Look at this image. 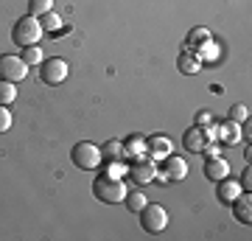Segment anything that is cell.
Returning a JSON list of instances; mask_svg holds the SVG:
<instances>
[{
	"mask_svg": "<svg viewBox=\"0 0 252 241\" xmlns=\"http://www.w3.org/2000/svg\"><path fill=\"white\" fill-rule=\"evenodd\" d=\"M42 23H39V17H31V14H26V17H20L17 23H14V28H11V42L20 45V48H26V45H36L39 39H42Z\"/></svg>",
	"mask_w": 252,
	"mask_h": 241,
	"instance_id": "cell-2",
	"label": "cell"
},
{
	"mask_svg": "<svg viewBox=\"0 0 252 241\" xmlns=\"http://www.w3.org/2000/svg\"><path fill=\"white\" fill-rule=\"evenodd\" d=\"M101 157L104 160H124V140H107L101 146Z\"/></svg>",
	"mask_w": 252,
	"mask_h": 241,
	"instance_id": "cell-20",
	"label": "cell"
},
{
	"mask_svg": "<svg viewBox=\"0 0 252 241\" xmlns=\"http://www.w3.org/2000/svg\"><path fill=\"white\" fill-rule=\"evenodd\" d=\"M205 177L213 179V182L230 177V163H227L221 154H219V157H207L205 160Z\"/></svg>",
	"mask_w": 252,
	"mask_h": 241,
	"instance_id": "cell-14",
	"label": "cell"
},
{
	"mask_svg": "<svg viewBox=\"0 0 252 241\" xmlns=\"http://www.w3.org/2000/svg\"><path fill=\"white\" fill-rule=\"evenodd\" d=\"M210 124H213V118H210V112H207V109L196 112V126H210Z\"/></svg>",
	"mask_w": 252,
	"mask_h": 241,
	"instance_id": "cell-28",
	"label": "cell"
},
{
	"mask_svg": "<svg viewBox=\"0 0 252 241\" xmlns=\"http://www.w3.org/2000/svg\"><path fill=\"white\" fill-rule=\"evenodd\" d=\"M20 59H23L28 68H39V65L45 62V56H42V48H39V45H26Z\"/></svg>",
	"mask_w": 252,
	"mask_h": 241,
	"instance_id": "cell-18",
	"label": "cell"
},
{
	"mask_svg": "<svg viewBox=\"0 0 252 241\" xmlns=\"http://www.w3.org/2000/svg\"><path fill=\"white\" fill-rule=\"evenodd\" d=\"M216 140L221 146H238L241 143V124L227 118L224 124H216Z\"/></svg>",
	"mask_w": 252,
	"mask_h": 241,
	"instance_id": "cell-11",
	"label": "cell"
},
{
	"mask_svg": "<svg viewBox=\"0 0 252 241\" xmlns=\"http://www.w3.org/2000/svg\"><path fill=\"white\" fill-rule=\"evenodd\" d=\"M233 213L241 224H252V197H250V191H247V197L238 194V199L233 202Z\"/></svg>",
	"mask_w": 252,
	"mask_h": 241,
	"instance_id": "cell-15",
	"label": "cell"
},
{
	"mask_svg": "<svg viewBox=\"0 0 252 241\" xmlns=\"http://www.w3.org/2000/svg\"><path fill=\"white\" fill-rule=\"evenodd\" d=\"M101 166H104V174L112 177V179H121L126 174V163L124 160H104Z\"/></svg>",
	"mask_w": 252,
	"mask_h": 241,
	"instance_id": "cell-23",
	"label": "cell"
},
{
	"mask_svg": "<svg viewBox=\"0 0 252 241\" xmlns=\"http://www.w3.org/2000/svg\"><path fill=\"white\" fill-rule=\"evenodd\" d=\"M67 73H70V65L64 62V59H59V56L45 59V62L39 65V79L45 81V84H51V87H59L67 79Z\"/></svg>",
	"mask_w": 252,
	"mask_h": 241,
	"instance_id": "cell-7",
	"label": "cell"
},
{
	"mask_svg": "<svg viewBox=\"0 0 252 241\" xmlns=\"http://www.w3.org/2000/svg\"><path fill=\"white\" fill-rule=\"evenodd\" d=\"M54 9V0H28V14L31 17H42Z\"/></svg>",
	"mask_w": 252,
	"mask_h": 241,
	"instance_id": "cell-24",
	"label": "cell"
},
{
	"mask_svg": "<svg viewBox=\"0 0 252 241\" xmlns=\"http://www.w3.org/2000/svg\"><path fill=\"white\" fill-rule=\"evenodd\" d=\"M230 121L247 124V121H250V107H247V104H233V107H230Z\"/></svg>",
	"mask_w": 252,
	"mask_h": 241,
	"instance_id": "cell-25",
	"label": "cell"
},
{
	"mask_svg": "<svg viewBox=\"0 0 252 241\" xmlns=\"http://www.w3.org/2000/svg\"><path fill=\"white\" fill-rule=\"evenodd\" d=\"M39 23H42V31H48V34H59V31H64L62 17H59L54 9L48 11V14H42V17H39Z\"/></svg>",
	"mask_w": 252,
	"mask_h": 241,
	"instance_id": "cell-19",
	"label": "cell"
},
{
	"mask_svg": "<svg viewBox=\"0 0 252 241\" xmlns=\"http://www.w3.org/2000/svg\"><path fill=\"white\" fill-rule=\"evenodd\" d=\"M146 152V138L143 135H129L124 140V160H129V157H137V154Z\"/></svg>",
	"mask_w": 252,
	"mask_h": 241,
	"instance_id": "cell-17",
	"label": "cell"
},
{
	"mask_svg": "<svg viewBox=\"0 0 252 241\" xmlns=\"http://www.w3.org/2000/svg\"><path fill=\"white\" fill-rule=\"evenodd\" d=\"M188 177V160L185 157H162V166L157 169V179H160L162 185H171V182H180V179Z\"/></svg>",
	"mask_w": 252,
	"mask_h": 241,
	"instance_id": "cell-6",
	"label": "cell"
},
{
	"mask_svg": "<svg viewBox=\"0 0 252 241\" xmlns=\"http://www.w3.org/2000/svg\"><path fill=\"white\" fill-rule=\"evenodd\" d=\"M14 99H17V84L0 79V107H9Z\"/></svg>",
	"mask_w": 252,
	"mask_h": 241,
	"instance_id": "cell-21",
	"label": "cell"
},
{
	"mask_svg": "<svg viewBox=\"0 0 252 241\" xmlns=\"http://www.w3.org/2000/svg\"><path fill=\"white\" fill-rule=\"evenodd\" d=\"M250 185H252V169L247 166V169H244V174H241V188H247V191H250Z\"/></svg>",
	"mask_w": 252,
	"mask_h": 241,
	"instance_id": "cell-29",
	"label": "cell"
},
{
	"mask_svg": "<svg viewBox=\"0 0 252 241\" xmlns=\"http://www.w3.org/2000/svg\"><path fill=\"white\" fill-rule=\"evenodd\" d=\"M137 216H140V227H143L146 233H152V236H157V233H162L165 227H168V213H165L162 205L146 202V207Z\"/></svg>",
	"mask_w": 252,
	"mask_h": 241,
	"instance_id": "cell-5",
	"label": "cell"
},
{
	"mask_svg": "<svg viewBox=\"0 0 252 241\" xmlns=\"http://www.w3.org/2000/svg\"><path fill=\"white\" fill-rule=\"evenodd\" d=\"M70 160H73V166L81 169V171L101 169V163H104V157H101V146H95V143H90V140H79L70 149Z\"/></svg>",
	"mask_w": 252,
	"mask_h": 241,
	"instance_id": "cell-3",
	"label": "cell"
},
{
	"mask_svg": "<svg viewBox=\"0 0 252 241\" xmlns=\"http://www.w3.org/2000/svg\"><path fill=\"white\" fill-rule=\"evenodd\" d=\"M124 202H126V207H129L132 213H140V210L146 207V202H149V199H146V194H140V191H129Z\"/></svg>",
	"mask_w": 252,
	"mask_h": 241,
	"instance_id": "cell-22",
	"label": "cell"
},
{
	"mask_svg": "<svg viewBox=\"0 0 252 241\" xmlns=\"http://www.w3.org/2000/svg\"><path fill=\"white\" fill-rule=\"evenodd\" d=\"M207 143H210V138H207L205 126H196V124H193L188 132L182 135V146H185V152H190V154H202Z\"/></svg>",
	"mask_w": 252,
	"mask_h": 241,
	"instance_id": "cell-10",
	"label": "cell"
},
{
	"mask_svg": "<svg viewBox=\"0 0 252 241\" xmlns=\"http://www.w3.org/2000/svg\"><path fill=\"white\" fill-rule=\"evenodd\" d=\"M26 76H28V65L23 62L20 56H14V54H0V79L20 84Z\"/></svg>",
	"mask_w": 252,
	"mask_h": 241,
	"instance_id": "cell-8",
	"label": "cell"
},
{
	"mask_svg": "<svg viewBox=\"0 0 252 241\" xmlns=\"http://www.w3.org/2000/svg\"><path fill=\"white\" fill-rule=\"evenodd\" d=\"M202 154H205V157H219V154H221V146H219L216 140H210L205 146V152H202Z\"/></svg>",
	"mask_w": 252,
	"mask_h": 241,
	"instance_id": "cell-27",
	"label": "cell"
},
{
	"mask_svg": "<svg viewBox=\"0 0 252 241\" xmlns=\"http://www.w3.org/2000/svg\"><path fill=\"white\" fill-rule=\"evenodd\" d=\"M146 154L154 157V160L168 157V154H171V140H168L165 135H152V138H146Z\"/></svg>",
	"mask_w": 252,
	"mask_h": 241,
	"instance_id": "cell-12",
	"label": "cell"
},
{
	"mask_svg": "<svg viewBox=\"0 0 252 241\" xmlns=\"http://www.w3.org/2000/svg\"><path fill=\"white\" fill-rule=\"evenodd\" d=\"M157 160L149 157V154H137V157H129V166H126V174L135 179L137 185H149V182H157Z\"/></svg>",
	"mask_w": 252,
	"mask_h": 241,
	"instance_id": "cell-4",
	"label": "cell"
},
{
	"mask_svg": "<svg viewBox=\"0 0 252 241\" xmlns=\"http://www.w3.org/2000/svg\"><path fill=\"white\" fill-rule=\"evenodd\" d=\"M202 59H199L196 54H190V51H182L180 59H177V68H180V73H185V76H193V73L202 70Z\"/></svg>",
	"mask_w": 252,
	"mask_h": 241,
	"instance_id": "cell-16",
	"label": "cell"
},
{
	"mask_svg": "<svg viewBox=\"0 0 252 241\" xmlns=\"http://www.w3.org/2000/svg\"><path fill=\"white\" fill-rule=\"evenodd\" d=\"M9 129H11V112L9 107H0V135L9 132Z\"/></svg>",
	"mask_w": 252,
	"mask_h": 241,
	"instance_id": "cell-26",
	"label": "cell"
},
{
	"mask_svg": "<svg viewBox=\"0 0 252 241\" xmlns=\"http://www.w3.org/2000/svg\"><path fill=\"white\" fill-rule=\"evenodd\" d=\"M126 194H129V188H126L124 179H112L107 174H98V177L93 179V197L104 202V205H118V202H124Z\"/></svg>",
	"mask_w": 252,
	"mask_h": 241,
	"instance_id": "cell-1",
	"label": "cell"
},
{
	"mask_svg": "<svg viewBox=\"0 0 252 241\" xmlns=\"http://www.w3.org/2000/svg\"><path fill=\"white\" fill-rule=\"evenodd\" d=\"M241 191H244L241 182H235V179H230V177H224V179L216 182V197H219V202H224V205H233Z\"/></svg>",
	"mask_w": 252,
	"mask_h": 241,
	"instance_id": "cell-13",
	"label": "cell"
},
{
	"mask_svg": "<svg viewBox=\"0 0 252 241\" xmlns=\"http://www.w3.org/2000/svg\"><path fill=\"white\" fill-rule=\"evenodd\" d=\"M210 45H213V34H210L207 28L199 26V28H193V31L188 34V39H185V51H190V54H196L199 59H202L205 54H213ZM202 62H205V59H202Z\"/></svg>",
	"mask_w": 252,
	"mask_h": 241,
	"instance_id": "cell-9",
	"label": "cell"
}]
</instances>
